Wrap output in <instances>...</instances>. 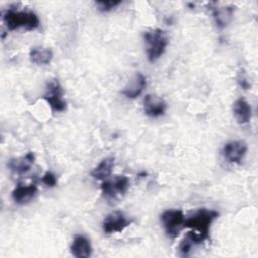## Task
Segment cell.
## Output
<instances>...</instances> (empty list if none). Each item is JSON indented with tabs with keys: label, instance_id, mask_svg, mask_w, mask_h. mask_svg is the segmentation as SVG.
Wrapping results in <instances>:
<instances>
[{
	"label": "cell",
	"instance_id": "2e32d148",
	"mask_svg": "<svg viewBox=\"0 0 258 258\" xmlns=\"http://www.w3.org/2000/svg\"><path fill=\"white\" fill-rule=\"evenodd\" d=\"M29 58L31 62L38 66L48 64L52 59V51L48 47L35 46L29 51Z\"/></svg>",
	"mask_w": 258,
	"mask_h": 258
},
{
	"label": "cell",
	"instance_id": "ba28073f",
	"mask_svg": "<svg viewBox=\"0 0 258 258\" xmlns=\"http://www.w3.org/2000/svg\"><path fill=\"white\" fill-rule=\"evenodd\" d=\"M247 144L242 140H233L227 142L223 149L222 154L224 158L230 163H239L247 152Z\"/></svg>",
	"mask_w": 258,
	"mask_h": 258
},
{
	"label": "cell",
	"instance_id": "9c48e42d",
	"mask_svg": "<svg viewBox=\"0 0 258 258\" xmlns=\"http://www.w3.org/2000/svg\"><path fill=\"white\" fill-rule=\"evenodd\" d=\"M143 110L147 116L157 118L164 115L166 111V103L162 98L149 94L143 99Z\"/></svg>",
	"mask_w": 258,
	"mask_h": 258
},
{
	"label": "cell",
	"instance_id": "8fae6325",
	"mask_svg": "<svg viewBox=\"0 0 258 258\" xmlns=\"http://www.w3.org/2000/svg\"><path fill=\"white\" fill-rule=\"evenodd\" d=\"M233 112L237 122L241 125L247 124L251 119V115H252L251 106L243 98H239L235 101L233 105Z\"/></svg>",
	"mask_w": 258,
	"mask_h": 258
},
{
	"label": "cell",
	"instance_id": "4fadbf2b",
	"mask_svg": "<svg viewBox=\"0 0 258 258\" xmlns=\"http://www.w3.org/2000/svg\"><path fill=\"white\" fill-rule=\"evenodd\" d=\"M36 191H37V187L33 183L27 184V185L19 184L13 189L12 199L17 204H26L34 198V196L36 195Z\"/></svg>",
	"mask_w": 258,
	"mask_h": 258
},
{
	"label": "cell",
	"instance_id": "5b68a950",
	"mask_svg": "<svg viewBox=\"0 0 258 258\" xmlns=\"http://www.w3.org/2000/svg\"><path fill=\"white\" fill-rule=\"evenodd\" d=\"M62 89L57 80L53 79L49 81L46 85V90L43 95V100L49 105V107L54 112L64 111L67 105L66 101L62 99Z\"/></svg>",
	"mask_w": 258,
	"mask_h": 258
},
{
	"label": "cell",
	"instance_id": "9a60e30c",
	"mask_svg": "<svg viewBox=\"0 0 258 258\" xmlns=\"http://www.w3.org/2000/svg\"><path fill=\"white\" fill-rule=\"evenodd\" d=\"M34 154L32 152H28L24 156L10 159L8 166L12 171L16 173H25L30 169L34 162Z\"/></svg>",
	"mask_w": 258,
	"mask_h": 258
},
{
	"label": "cell",
	"instance_id": "e0dca14e",
	"mask_svg": "<svg viewBox=\"0 0 258 258\" xmlns=\"http://www.w3.org/2000/svg\"><path fill=\"white\" fill-rule=\"evenodd\" d=\"M114 166V158L113 157H106L101 160V162L91 171V175L95 179L103 180L110 176L112 169Z\"/></svg>",
	"mask_w": 258,
	"mask_h": 258
},
{
	"label": "cell",
	"instance_id": "3957f363",
	"mask_svg": "<svg viewBox=\"0 0 258 258\" xmlns=\"http://www.w3.org/2000/svg\"><path fill=\"white\" fill-rule=\"evenodd\" d=\"M218 216V212L214 210L201 209L184 221V227L190 228L191 231L197 233L205 241L209 238L210 227Z\"/></svg>",
	"mask_w": 258,
	"mask_h": 258
},
{
	"label": "cell",
	"instance_id": "7c38bea8",
	"mask_svg": "<svg viewBox=\"0 0 258 258\" xmlns=\"http://www.w3.org/2000/svg\"><path fill=\"white\" fill-rule=\"evenodd\" d=\"M92 246L90 241L84 236H76L71 246L73 256L77 258H88L92 255Z\"/></svg>",
	"mask_w": 258,
	"mask_h": 258
},
{
	"label": "cell",
	"instance_id": "5bb4252c",
	"mask_svg": "<svg viewBox=\"0 0 258 258\" xmlns=\"http://www.w3.org/2000/svg\"><path fill=\"white\" fill-rule=\"evenodd\" d=\"M234 6H221L213 9V17L218 27L224 28L228 26L234 16Z\"/></svg>",
	"mask_w": 258,
	"mask_h": 258
},
{
	"label": "cell",
	"instance_id": "52a82bcc",
	"mask_svg": "<svg viewBox=\"0 0 258 258\" xmlns=\"http://www.w3.org/2000/svg\"><path fill=\"white\" fill-rule=\"evenodd\" d=\"M131 221L120 211H115L106 216L103 221L102 227L105 233L112 234L116 232H122L126 227L130 225Z\"/></svg>",
	"mask_w": 258,
	"mask_h": 258
},
{
	"label": "cell",
	"instance_id": "7a4b0ae2",
	"mask_svg": "<svg viewBox=\"0 0 258 258\" xmlns=\"http://www.w3.org/2000/svg\"><path fill=\"white\" fill-rule=\"evenodd\" d=\"M3 21L9 30L24 28L26 30L36 29L40 21L38 16L32 11H18L8 10L3 15Z\"/></svg>",
	"mask_w": 258,
	"mask_h": 258
},
{
	"label": "cell",
	"instance_id": "ac0fdd59",
	"mask_svg": "<svg viewBox=\"0 0 258 258\" xmlns=\"http://www.w3.org/2000/svg\"><path fill=\"white\" fill-rule=\"evenodd\" d=\"M121 4V1H100L96 2V5L99 7V10L103 12H108L115 9L118 5Z\"/></svg>",
	"mask_w": 258,
	"mask_h": 258
},
{
	"label": "cell",
	"instance_id": "d6986e66",
	"mask_svg": "<svg viewBox=\"0 0 258 258\" xmlns=\"http://www.w3.org/2000/svg\"><path fill=\"white\" fill-rule=\"evenodd\" d=\"M192 246H195V244L187 237H185L181 241V243L179 245V253H180V255L181 256H188L190 251H191Z\"/></svg>",
	"mask_w": 258,
	"mask_h": 258
},
{
	"label": "cell",
	"instance_id": "6da1fadb",
	"mask_svg": "<svg viewBox=\"0 0 258 258\" xmlns=\"http://www.w3.org/2000/svg\"><path fill=\"white\" fill-rule=\"evenodd\" d=\"M146 54L149 61H156L165 51V48L168 44V37L160 28H154L146 30L143 34Z\"/></svg>",
	"mask_w": 258,
	"mask_h": 258
},
{
	"label": "cell",
	"instance_id": "277c9868",
	"mask_svg": "<svg viewBox=\"0 0 258 258\" xmlns=\"http://www.w3.org/2000/svg\"><path fill=\"white\" fill-rule=\"evenodd\" d=\"M160 220L167 236L171 239L176 238L182 227H184V216L180 210H167L162 213Z\"/></svg>",
	"mask_w": 258,
	"mask_h": 258
},
{
	"label": "cell",
	"instance_id": "8992f818",
	"mask_svg": "<svg viewBox=\"0 0 258 258\" xmlns=\"http://www.w3.org/2000/svg\"><path fill=\"white\" fill-rule=\"evenodd\" d=\"M129 179L125 175H117L112 179L105 180L101 189L105 198L107 199H115L119 196L124 195L129 187Z\"/></svg>",
	"mask_w": 258,
	"mask_h": 258
},
{
	"label": "cell",
	"instance_id": "30bf717a",
	"mask_svg": "<svg viewBox=\"0 0 258 258\" xmlns=\"http://www.w3.org/2000/svg\"><path fill=\"white\" fill-rule=\"evenodd\" d=\"M146 87V78L141 73H136L122 90V94L129 99L137 98Z\"/></svg>",
	"mask_w": 258,
	"mask_h": 258
},
{
	"label": "cell",
	"instance_id": "ffe728a7",
	"mask_svg": "<svg viewBox=\"0 0 258 258\" xmlns=\"http://www.w3.org/2000/svg\"><path fill=\"white\" fill-rule=\"evenodd\" d=\"M41 182L43 184H45L46 186H54L56 184V176L50 172V171H47L44 173V175L41 177Z\"/></svg>",
	"mask_w": 258,
	"mask_h": 258
}]
</instances>
